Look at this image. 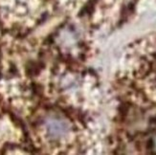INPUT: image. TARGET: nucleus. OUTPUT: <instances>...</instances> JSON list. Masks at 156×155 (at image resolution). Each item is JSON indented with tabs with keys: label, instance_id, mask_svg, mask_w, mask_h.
Here are the masks:
<instances>
[{
	"label": "nucleus",
	"instance_id": "obj_1",
	"mask_svg": "<svg viewBox=\"0 0 156 155\" xmlns=\"http://www.w3.org/2000/svg\"><path fill=\"white\" fill-rule=\"evenodd\" d=\"M47 132L53 139H59L64 137L69 131V125L66 121L60 118H50L46 122Z\"/></svg>",
	"mask_w": 156,
	"mask_h": 155
},
{
	"label": "nucleus",
	"instance_id": "obj_2",
	"mask_svg": "<svg viewBox=\"0 0 156 155\" xmlns=\"http://www.w3.org/2000/svg\"><path fill=\"white\" fill-rule=\"evenodd\" d=\"M154 146H155V150H156V138H155V141H154Z\"/></svg>",
	"mask_w": 156,
	"mask_h": 155
}]
</instances>
